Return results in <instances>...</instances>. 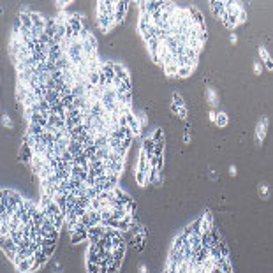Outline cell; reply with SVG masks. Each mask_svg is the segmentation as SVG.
I'll return each mask as SVG.
<instances>
[{
  "label": "cell",
  "instance_id": "obj_7",
  "mask_svg": "<svg viewBox=\"0 0 273 273\" xmlns=\"http://www.w3.org/2000/svg\"><path fill=\"white\" fill-rule=\"evenodd\" d=\"M215 123H217L218 127H226V125H227V115H226V113H218Z\"/></svg>",
  "mask_w": 273,
  "mask_h": 273
},
{
  "label": "cell",
  "instance_id": "obj_8",
  "mask_svg": "<svg viewBox=\"0 0 273 273\" xmlns=\"http://www.w3.org/2000/svg\"><path fill=\"white\" fill-rule=\"evenodd\" d=\"M2 123H4L7 129H13V127H14V123L11 122V118L7 117V115H4V117H2Z\"/></svg>",
  "mask_w": 273,
  "mask_h": 273
},
{
  "label": "cell",
  "instance_id": "obj_4",
  "mask_svg": "<svg viewBox=\"0 0 273 273\" xmlns=\"http://www.w3.org/2000/svg\"><path fill=\"white\" fill-rule=\"evenodd\" d=\"M173 100H176V104L173 102V111H175V115H178L180 118H183V120H185V118H187V115H189V113H187V108H185V102L182 100V97H180L178 94H175V95H173Z\"/></svg>",
  "mask_w": 273,
  "mask_h": 273
},
{
  "label": "cell",
  "instance_id": "obj_13",
  "mask_svg": "<svg viewBox=\"0 0 273 273\" xmlns=\"http://www.w3.org/2000/svg\"><path fill=\"white\" fill-rule=\"evenodd\" d=\"M229 171H231V175H236V167H234V166H231V169H229Z\"/></svg>",
  "mask_w": 273,
  "mask_h": 273
},
{
  "label": "cell",
  "instance_id": "obj_11",
  "mask_svg": "<svg viewBox=\"0 0 273 273\" xmlns=\"http://www.w3.org/2000/svg\"><path fill=\"white\" fill-rule=\"evenodd\" d=\"M139 273H148V272H146V268H145V266H143V264H141V266H139Z\"/></svg>",
  "mask_w": 273,
  "mask_h": 273
},
{
  "label": "cell",
  "instance_id": "obj_9",
  "mask_svg": "<svg viewBox=\"0 0 273 273\" xmlns=\"http://www.w3.org/2000/svg\"><path fill=\"white\" fill-rule=\"evenodd\" d=\"M261 71H263L261 63H259V62H255V63H254V74H255V76H261Z\"/></svg>",
  "mask_w": 273,
  "mask_h": 273
},
{
  "label": "cell",
  "instance_id": "obj_12",
  "mask_svg": "<svg viewBox=\"0 0 273 273\" xmlns=\"http://www.w3.org/2000/svg\"><path fill=\"white\" fill-rule=\"evenodd\" d=\"M210 120H212V122H215V120H217V118H215V113H213V111H210Z\"/></svg>",
  "mask_w": 273,
  "mask_h": 273
},
{
  "label": "cell",
  "instance_id": "obj_10",
  "mask_svg": "<svg viewBox=\"0 0 273 273\" xmlns=\"http://www.w3.org/2000/svg\"><path fill=\"white\" fill-rule=\"evenodd\" d=\"M259 192H261V194L266 197V196H268V185H266V183H263V185L259 187Z\"/></svg>",
  "mask_w": 273,
  "mask_h": 273
},
{
  "label": "cell",
  "instance_id": "obj_2",
  "mask_svg": "<svg viewBox=\"0 0 273 273\" xmlns=\"http://www.w3.org/2000/svg\"><path fill=\"white\" fill-rule=\"evenodd\" d=\"M210 5L213 14L218 16L227 28H234L247 20V14L238 2H212Z\"/></svg>",
  "mask_w": 273,
  "mask_h": 273
},
{
  "label": "cell",
  "instance_id": "obj_3",
  "mask_svg": "<svg viewBox=\"0 0 273 273\" xmlns=\"http://www.w3.org/2000/svg\"><path fill=\"white\" fill-rule=\"evenodd\" d=\"M266 131H268V118L263 117L259 122H257V125H255V139H257V143H259V145L264 141Z\"/></svg>",
  "mask_w": 273,
  "mask_h": 273
},
{
  "label": "cell",
  "instance_id": "obj_6",
  "mask_svg": "<svg viewBox=\"0 0 273 273\" xmlns=\"http://www.w3.org/2000/svg\"><path fill=\"white\" fill-rule=\"evenodd\" d=\"M206 99H208V104H210L212 108H215L217 102H218V99H217V92H215L213 88H208V90H206Z\"/></svg>",
  "mask_w": 273,
  "mask_h": 273
},
{
  "label": "cell",
  "instance_id": "obj_5",
  "mask_svg": "<svg viewBox=\"0 0 273 273\" xmlns=\"http://www.w3.org/2000/svg\"><path fill=\"white\" fill-rule=\"evenodd\" d=\"M259 57H261V58H263V62L266 63L268 71H273V60H272V57H270V53L266 51V48H264V46H259Z\"/></svg>",
  "mask_w": 273,
  "mask_h": 273
},
{
  "label": "cell",
  "instance_id": "obj_14",
  "mask_svg": "<svg viewBox=\"0 0 273 273\" xmlns=\"http://www.w3.org/2000/svg\"><path fill=\"white\" fill-rule=\"evenodd\" d=\"M236 41H238V39H236V35L233 34V35H231V42H233V44H236Z\"/></svg>",
  "mask_w": 273,
  "mask_h": 273
},
{
  "label": "cell",
  "instance_id": "obj_1",
  "mask_svg": "<svg viewBox=\"0 0 273 273\" xmlns=\"http://www.w3.org/2000/svg\"><path fill=\"white\" fill-rule=\"evenodd\" d=\"M141 32L153 60L169 76L192 72L204 42V23L194 9L169 2L143 4Z\"/></svg>",
  "mask_w": 273,
  "mask_h": 273
}]
</instances>
